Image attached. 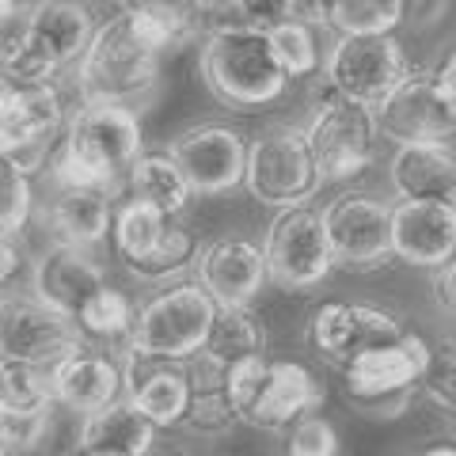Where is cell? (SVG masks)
<instances>
[{
  "mask_svg": "<svg viewBox=\"0 0 456 456\" xmlns=\"http://www.w3.org/2000/svg\"><path fill=\"white\" fill-rule=\"evenodd\" d=\"M145 152L141 110L122 103H80L50 152L46 175L53 187H95L118 194L134 160Z\"/></svg>",
  "mask_w": 456,
  "mask_h": 456,
  "instance_id": "6da1fadb",
  "label": "cell"
},
{
  "mask_svg": "<svg viewBox=\"0 0 456 456\" xmlns=\"http://www.w3.org/2000/svg\"><path fill=\"white\" fill-rule=\"evenodd\" d=\"M99 23L88 0H38L27 16H16V8L4 4V84L53 80L80 61Z\"/></svg>",
  "mask_w": 456,
  "mask_h": 456,
  "instance_id": "7a4b0ae2",
  "label": "cell"
},
{
  "mask_svg": "<svg viewBox=\"0 0 456 456\" xmlns=\"http://www.w3.org/2000/svg\"><path fill=\"white\" fill-rule=\"evenodd\" d=\"M202 84L221 107L251 114L278 103L289 88V77L278 65L270 31L244 23H217L202 42Z\"/></svg>",
  "mask_w": 456,
  "mask_h": 456,
  "instance_id": "3957f363",
  "label": "cell"
},
{
  "mask_svg": "<svg viewBox=\"0 0 456 456\" xmlns=\"http://www.w3.org/2000/svg\"><path fill=\"white\" fill-rule=\"evenodd\" d=\"M160 61L164 53L149 50L134 35L130 16L118 12L99 23L92 46L73 65V84L80 103H122L141 110L160 88Z\"/></svg>",
  "mask_w": 456,
  "mask_h": 456,
  "instance_id": "277c9868",
  "label": "cell"
},
{
  "mask_svg": "<svg viewBox=\"0 0 456 456\" xmlns=\"http://www.w3.org/2000/svg\"><path fill=\"white\" fill-rule=\"evenodd\" d=\"M430 358H434V346L415 331L365 350L346 369H338L342 399H346L354 415H362L369 422L403 419L411 403H415V395H422Z\"/></svg>",
  "mask_w": 456,
  "mask_h": 456,
  "instance_id": "5b68a950",
  "label": "cell"
},
{
  "mask_svg": "<svg viewBox=\"0 0 456 456\" xmlns=\"http://www.w3.org/2000/svg\"><path fill=\"white\" fill-rule=\"evenodd\" d=\"M228 395L236 403L240 426L281 434L308 411H320L323 384L301 362H266V354H259V358L232 365Z\"/></svg>",
  "mask_w": 456,
  "mask_h": 456,
  "instance_id": "8992f818",
  "label": "cell"
},
{
  "mask_svg": "<svg viewBox=\"0 0 456 456\" xmlns=\"http://www.w3.org/2000/svg\"><path fill=\"white\" fill-rule=\"evenodd\" d=\"M110 248L137 281H156L167 285V278H179L183 270H191L198 263V240L187 224L171 213L156 209L149 202H122L114 213V232Z\"/></svg>",
  "mask_w": 456,
  "mask_h": 456,
  "instance_id": "52a82bcc",
  "label": "cell"
},
{
  "mask_svg": "<svg viewBox=\"0 0 456 456\" xmlns=\"http://www.w3.org/2000/svg\"><path fill=\"white\" fill-rule=\"evenodd\" d=\"M217 301L209 297L202 281H175L167 289L152 293L137 308V327L130 338V350L149 354L160 362H191L217 320Z\"/></svg>",
  "mask_w": 456,
  "mask_h": 456,
  "instance_id": "ba28073f",
  "label": "cell"
},
{
  "mask_svg": "<svg viewBox=\"0 0 456 456\" xmlns=\"http://www.w3.org/2000/svg\"><path fill=\"white\" fill-rule=\"evenodd\" d=\"M248 194L259 206L289 209L308 206L323 187V171L312 152V141L301 126H270L248 149Z\"/></svg>",
  "mask_w": 456,
  "mask_h": 456,
  "instance_id": "9c48e42d",
  "label": "cell"
},
{
  "mask_svg": "<svg viewBox=\"0 0 456 456\" xmlns=\"http://www.w3.org/2000/svg\"><path fill=\"white\" fill-rule=\"evenodd\" d=\"M65 95L57 80L38 84H0V156L27 175H38L50 164L53 145L69 122Z\"/></svg>",
  "mask_w": 456,
  "mask_h": 456,
  "instance_id": "30bf717a",
  "label": "cell"
},
{
  "mask_svg": "<svg viewBox=\"0 0 456 456\" xmlns=\"http://www.w3.org/2000/svg\"><path fill=\"white\" fill-rule=\"evenodd\" d=\"M263 251H266L270 285H278L285 293H312L338 266L323 209L312 206L278 209L274 221L266 224Z\"/></svg>",
  "mask_w": 456,
  "mask_h": 456,
  "instance_id": "8fae6325",
  "label": "cell"
},
{
  "mask_svg": "<svg viewBox=\"0 0 456 456\" xmlns=\"http://www.w3.org/2000/svg\"><path fill=\"white\" fill-rule=\"evenodd\" d=\"M305 134L312 141V152H316L323 183H350L373 164L380 126L373 107L327 92L312 110Z\"/></svg>",
  "mask_w": 456,
  "mask_h": 456,
  "instance_id": "7c38bea8",
  "label": "cell"
},
{
  "mask_svg": "<svg viewBox=\"0 0 456 456\" xmlns=\"http://www.w3.org/2000/svg\"><path fill=\"white\" fill-rule=\"evenodd\" d=\"M415 69L395 35H338L327 53V88L365 107H380Z\"/></svg>",
  "mask_w": 456,
  "mask_h": 456,
  "instance_id": "4fadbf2b",
  "label": "cell"
},
{
  "mask_svg": "<svg viewBox=\"0 0 456 456\" xmlns=\"http://www.w3.org/2000/svg\"><path fill=\"white\" fill-rule=\"evenodd\" d=\"M327 236L342 270H380L395 259L392 202L369 191H342L323 206Z\"/></svg>",
  "mask_w": 456,
  "mask_h": 456,
  "instance_id": "5bb4252c",
  "label": "cell"
},
{
  "mask_svg": "<svg viewBox=\"0 0 456 456\" xmlns=\"http://www.w3.org/2000/svg\"><path fill=\"white\" fill-rule=\"evenodd\" d=\"M407 327L388 308L362 305V301H327L308 320V346L327 365L346 369L358 354L403 338Z\"/></svg>",
  "mask_w": 456,
  "mask_h": 456,
  "instance_id": "9a60e30c",
  "label": "cell"
},
{
  "mask_svg": "<svg viewBox=\"0 0 456 456\" xmlns=\"http://www.w3.org/2000/svg\"><path fill=\"white\" fill-rule=\"evenodd\" d=\"M248 149H251L248 141L224 122L187 126V130L175 134L167 145V152L187 171L194 194H202V198H217V194L244 187Z\"/></svg>",
  "mask_w": 456,
  "mask_h": 456,
  "instance_id": "2e32d148",
  "label": "cell"
},
{
  "mask_svg": "<svg viewBox=\"0 0 456 456\" xmlns=\"http://www.w3.org/2000/svg\"><path fill=\"white\" fill-rule=\"evenodd\" d=\"M84 346H88V338H84L73 316L42 305L38 297H23V301L8 297L4 301V320H0V350H4V358L53 369Z\"/></svg>",
  "mask_w": 456,
  "mask_h": 456,
  "instance_id": "e0dca14e",
  "label": "cell"
},
{
  "mask_svg": "<svg viewBox=\"0 0 456 456\" xmlns=\"http://www.w3.org/2000/svg\"><path fill=\"white\" fill-rule=\"evenodd\" d=\"M380 137L392 145H426V141H456V114L437 95L430 73H411L377 107Z\"/></svg>",
  "mask_w": 456,
  "mask_h": 456,
  "instance_id": "ac0fdd59",
  "label": "cell"
},
{
  "mask_svg": "<svg viewBox=\"0 0 456 456\" xmlns=\"http://www.w3.org/2000/svg\"><path fill=\"white\" fill-rule=\"evenodd\" d=\"M194 278L206 285L209 297L221 308L251 305L270 285L266 251H263V244H255L248 236H217L198 251Z\"/></svg>",
  "mask_w": 456,
  "mask_h": 456,
  "instance_id": "d6986e66",
  "label": "cell"
},
{
  "mask_svg": "<svg viewBox=\"0 0 456 456\" xmlns=\"http://www.w3.org/2000/svg\"><path fill=\"white\" fill-rule=\"evenodd\" d=\"M126 399L160 430L183 426L194 403V380L187 362H160L126 346Z\"/></svg>",
  "mask_w": 456,
  "mask_h": 456,
  "instance_id": "ffe728a7",
  "label": "cell"
},
{
  "mask_svg": "<svg viewBox=\"0 0 456 456\" xmlns=\"http://www.w3.org/2000/svg\"><path fill=\"white\" fill-rule=\"evenodd\" d=\"M107 285V266L92 248L50 244L31 263V297L77 320V312Z\"/></svg>",
  "mask_w": 456,
  "mask_h": 456,
  "instance_id": "44dd1931",
  "label": "cell"
},
{
  "mask_svg": "<svg viewBox=\"0 0 456 456\" xmlns=\"http://www.w3.org/2000/svg\"><path fill=\"white\" fill-rule=\"evenodd\" d=\"M395 259L419 270H437L456 259V206L452 202H407L392 206Z\"/></svg>",
  "mask_w": 456,
  "mask_h": 456,
  "instance_id": "7402d4cb",
  "label": "cell"
},
{
  "mask_svg": "<svg viewBox=\"0 0 456 456\" xmlns=\"http://www.w3.org/2000/svg\"><path fill=\"white\" fill-rule=\"evenodd\" d=\"M53 392L65 411L84 419L126 395V365L110 358L107 350H99L95 342H88L84 350L69 354L61 365H53Z\"/></svg>",
  "mask_w": 456,
  "mask_h": 456,
  "instance_id": "603a6c76",
  "label": "cell"
},
{
  "mask_svg": "<svg viewBox=\"0 0 456 456\" xmlns=\"http://www.w3.org/2000/svg\"><path fill=\"white\" fill-rule=\"evenodd\" d=\"M114 194L95 191V187H53V198L42 224L50 232V244H69V248H99L114 232Z\"/></svg>",
  "mask_w": 456,
  "mask_h": 456,
  "instance_id": "cb8c5ba5",
  "label": "cell"
},
{
  "mask_svg": "<svg viewBox=\"0 0 456 456\" xmlns=\"http://www.w3.org/2000/svg\"><path fill=\"white\" fill-rule=\"evenodd\" d=\"M395 198L407 202H452L456 206V145L426 141V145H395L388 167Z\"/></svg>",
  "mask_w": 456,
  "mask_h": 456,
  "instance_id": "d4e9b609",
  "label": "cell"
},
{
  "mask_svg": "<svg viewBox=\"0 0 456 456\" xmlns=\"http://www.w3.org/2000/svg\"><path fill=\"white\" fill-rule=\"evenodd\" d=\"M156 426L130 399H118L103 411L84 415L77 426V449L84 452H114V456H149L156 445Z\"/></svg>",
  "mask_w": 456,
  "mask_h": 456,
  "instance_id": "484cf974",
  "label": "cell"
},
{
  "mask_svg": "<svg viewBox=\"0 0 456 456\" xmlns=\"http://www.w3.org/2000/svg\"><path fill=\"white\" fill-rule=\"evenodd\" d=\"M126 191H130V198H137V202H149L156 209L171 213V217H183L191 198H198L187 171L179 167V160L167 149L141 152L130 167V175H126Z\"/></svg>",
  "mask_w": 456,
  "mask_h": 456,
  "instance_id": "4316f807",
  "label": "cell"
},
{
  "mask_svg": "<svg viewBox=\"0 0 456 456\" xmlns=\"http://www.w3.org/2000/svg\"><path fill=\"white\" fill-rule=\"evenodd\" d=\"M213 358L217 365L232 369L248 358H259L266 354V327L263 320L251 312V305H228V308H217V320H213V331L206 338V346L198 350Z\"/></svg>",
  "mask_w": 456,
  "mask_h": 456,
  "instance_id": "83f0119b",
  "label": "cell"
},
{
  "mask_svg": "<svg viewBox=\"0 0 456 456\" xmlns=\"http://www.w3.org/2000/svg\"><path fill=\"white\" fill-rule=\"evenodd\" d=\"M77 323L88 342L95 346H130L134 327H137V305L122 289L103 285L88 305L77 312Z\"/></svg>",
  "mask_w": 456,
  "mask_h": 456,
  "instance_id": "f1b7e54d",
  "label": "cell"
},
{
  "mask_svg": "<svg viewBox=\"0 0 456 456\" xmlns=\"http://www.w3.org/2000/svg\"><path fill=\"white\" fill-rule=\"evenodd\" d=\"M53 369L4 358L0 362V411H57Z\"/></svg>",
  "mask_w": 456,
  "mask_h": 456,
  "instance_id": "f546056e",
  "label": "cell"
},
{
  "mask_svg": "<svg viewBox=\"0 0 456 456\" xmlns=\"http://www.w3.org/2000/svg\"><path fill=\"white\" fill-rule=\"evenodd\" d=\"M407 0H327V27L338 35H392Z\"/></svg>",
  "mask_w": 456,
  "mask_h": 456,
  "instance_id": "4dcf8cb0",
  "label": "cell"
},
{
  "mask_svg": "<svg viewBox=\"0 0 456 456\" xmlns=\"http://www.w3.org/2000/svg\"><path fill=\"white\" fill-rule=\"evenodd\" d=\"M270 46H274L278 65L289 80H305L320 69V46H316V27L305 20H289L270 31Z\"/></svg>",
  "mask_w": 456,
  "mask_h": 456,
  "instance_id": "1f68e13d",
  "label": "cell"
},
{
  "mask_svg": "<svg viewBox=\"0 0 456 456\" xmlns=\"http://www.w3.org/2000/svg\"><path fill=\"white\" fill-rule=\"evenodd\" d=\"M35 175L20 171L12 160H0V236H23L35 217Z\"/></svg>",
  "mask_w": 456,
  "mask_h": 456,
  "instance_id": "d6a6232c",
  "label": "cell"
},
{
  "mask_svg": "<svg viewBox=\"0 0 456 456\" xmlns=\"http://www.w3.org/2000/svg\"><path fill=\"white\" fill-rule=\"evenodd\" d=\"M285 456H338V430L320 411H308L285 430Z\"/></svg>",
  "mask_w": 456,
  "mask_h": 456,
  "instance_id": "836d02e7",
  "label": "cell"
},
{
  "mask_svg": "<svg viewBox=\"0 0 456 456\" xmlns=\"http://www.w3.org/2000/svg\"><path fill=\"white\" fill-rule=\"evenodd\" d=\"M183 426H191L198 434H228L232 426H240L236 403H232V395H228V388H194L191 415Z\"/></svg>",
  "mask_w": 456,
  "mask_h": 456,
  "instance_id": "e575fe53",
  "label": "cell"
},
{
  "mask_svg": "<svg viewBox=\"0 0 456 456\" xmlns=\"http://www.w3.org/2000/svg\"><path fill=\"white\" fill-rule=\"evenodd\" d=\"M53 411H0V437L4 456H23L46 441Z\"/></svg>",
  "mask_w": 456,
  "mask_h": 456,
  "instance_id": "d590c367",
  "label": "cell"
},
{
  "mask_svg": "<svg viewBox=\"0 0 456 456\" xmlns=\"http://www.w3.org/2000/svg\"><path fill=\"white\" fill-rule=\"evenodd\" d=\"M422 392L456 415V338H445L441 346H434L430 369H426Z\"/></svg>",
  "mask_w": 456,
  "mask_h": 456,
  "instance_id": "8d00e7d4",
  "label": "cell"
},
{
  "mask_svg": "<svg viewBox=\"0 0 456 456\" xmlns=\"http://www.w3.org/2000/svg\"><path fill=\"white\" fill-rule=\"evenodd\" d=\"M297 20V0H232V23L274 31V27Z\"/></svg>",
  "mask_w": 456,
  "mask_h": 456,
  "instance_id": "74e56055",
  "label": "cell"
},
{
  "mask_svg": "<svg viewBox=\"0 0 456 456\" xmlns=\"http://www.w3.org/2000/svg\"><path fill=\"white\" fill-rule=\"evenodd\" d=\"M430 293H434V305H437L441 312L456 316V259H449L445 266H437V270H434Z\"/></svg>",
  "mask_w": 456,
  "mask_h": 456,
  "instance_id": "f35d334b",
  "label": "cell"
},
{
  "mask_svg": "<svg viewBox=\"0 0 456 456\" xmlns=\"http://www.w3.org/2000/svg\"><path fill=\"white\" fill-rule=\"evenodd\" d=\"M118 12H179V16H194L202 20L198 0H114Z\"/></svg>",
  "mask_w": 456,
  "mask_h": 456,
  "instance_id": "ab89813d",
  "label": "cell"
},
{
  "mask_svg": "<svg viewBox=\"0 0 456 456\" xmlns=\"http://www.w3.org/2000/svg\"><path fill=\"white\" fill-rule=\"evenodd\" d=\"M434 88H437V95L445 99V107L456 114V50L445 57V61H441L437 69H434Z\"/></svg>",
  "mask_w": 456,
  "mask_h": 456,
  "instance_id": "60d3db41",
  "label": "cell"
},
{
  "mask_svg": "<svg viewBox=\"0 0 456 456\" xmlns=\"http://www.w3.org/2000/svg\"><path fill=\"white\" fill-rule=\"evenodd\" d=\"M0 255H4V263H0V278H4V285H12V274H20V266H23L20 236H0Z\"/></svg>",
  "mask_w": 456,
  "mask_h": 456,
  "instance_id": "b9f144b4",
  "label": "cell"
},
{
  "mask_svg": "<svg viewBox=\"0 0 456 456\" xmlns=\"http://www.w3.org/2000/svg\"><path fill=\"white\" fill-rule=\"evenodd\" d=\"M411 456H456V445H449V441H437V445H426V449L411 452Z\"/></svg>",
  "mask_w": 456,
  "mask_h": 456,
  "instance_id": "7bdbcfd3",
  "label": "cell"
},
{
  "mask_svg": "<svg viewBox=\"0 0 456 456\" xmlns=\"http://www.w3.org/2000/svg\"><path fill=\"white\" fill-rule=\"evenodd\" d=\"M77 456H114V452H84V449H77Z\"/></svg>",
  "mask_w": 456,
  "mask_h": 456,
  "instance_id": "ee69618b",
  "label": "cell"
},
{
  "mask_svg": "<svg viewBox=\"0 0 456 456\" xmlns=\"http://www.w3.org/2000/svg\"><path fill=\"white\" fill-rule=\"evenodd\" d=\"M4 4H16V0H4Z\"/></svg>",
  "mask_w": 456,
  "mask_h": 456,
  "instance_id": "f6af8a7d",
  "label": "cell"
}]
</instances>
